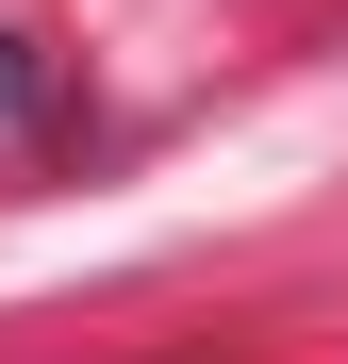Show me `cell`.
Returning a JSON list of instances; mask_svg holds the SVG:
<instances>
[{
    "label": "cell",
    "mask_w": 348,
    "mask_h": 364,
    "mask_svg": "<svg viewBox=\"0 0 348 364\" xmlns=\"http://www.w3.org/2000/svg\"><path fill=\"white\" fill-rule=\"evenodd\" d=\"M0 116H33V50L17 33H0Z\"/></svg>",
    "instance_id": "6da1fadb"
}]
</instances>
